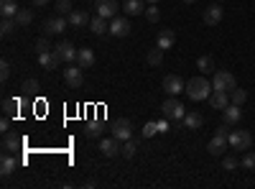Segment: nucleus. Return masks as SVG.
<instances>
[{
    "instance_id": "nucleus-3",
    "label": "nucleus",
    "mask_w": 255,
    "mask_h": 189,
    "mask_svg": "<svg viewBox=\"0 0 255 189\" xmlns=\"http://www.w3.org/2000/svg\"><path fill=\"white\" fill-rule=\"evenodd\" d=\"M212 87H215V90H222V92H232V90L238 87L235 74H232V72H225V69L215 72V79H212Z\"/></svg>"
},
{
    "instance_id": "nucleus-35",
    "label": "nucleus",
    "mask_w": 255,
    "mask_h": 189,
    "mask_svg": "<svg viewBox=\"0 0 255 189\" xmlns=\"http://www.w3.org/2000/svg\"><path fill=\"white\" fill-rule=\"evenodd\" d=\"M145 18L151 20V23H158V18H161V10H158V3H153V5H148L145 8Z\"/></svg>"
},
{
    "instance_id": "nucleus-17",
    "label": "nucleus",
    "mask_w": 255,
    "mask_h": 189,
    "mask_svg": "<svg viewBox=\"0 0 255 189\" xmlns=\"http://www.w3.org/2000/svg\"><path fill=\"white\" fill-rule=\"evenodd\" d=\"M174 44H176V33H174L171 28H163V31L158 33V38H156V46L163 49V51H166V49H171Z\"/></svg>"
},
{
    "instance_id": "nucleus-2",
    "label": "nucleus",
    "mask_w": 255,
    "mask_h": 189,
    "mask_svg": "<svg viewBox=\"0 0 255 189\" xmlns=\"http://www.w3.org/2000/svg\"><path fill=\"white\" fill-rule=\"evenodd\" d=\"M161 113H163V118L166 120H184V115H186V108H184V105H181V100L179 97H168V100H163L161 102Z\"/></svg>"
},
{
    "instance_id": "nucleus-25",
    "label": "nucleus",
    "mask_w": 255,
    "mask_h": 189,
    "mask_svg": "<svg viewBox=\"0 0 255 189\" xmlns=\"http://www.w3.org/2000/svg\"><path fill=\"white\" fill-rule=\"evenodd\" d=\"M202 123H204V118L197 113V110H191V113H186L184 115V125L189 131H197V128H202Z\"/></svg>"
},
{
    "instance_id": "nucleus-29",
    "label": "nucleus",
    "mask_w": 255,
    "mask_h": 189,
    "mask_svg": "<svg viewBox=\"0 0 255 189\" xmlns=\"http://www.w3.org/2000/svg\"><path fill=\"white\" fill-rule=\"evenodd\" d=\"M145 61H148V64H151V67H161L163 64V49H151V51H148V56H145Z\"/></svg>"
},
{
    "instance_id": "nucleus-45",
    "label": "nucleus",
    "mask_w": 255,
    "mask_h": 189,
    "mask_svg": "<svg viewBox=\"0 0 255 189\" xmlns=\"http://www.w3.org/2000/svg\"><path fill=\"white\" fill-rule=\"evenodd\" d=\"M145 3H148V5H153V3H161V0H145Z\"/></svg>"
},
{
    "instance_id": "nucleus-43",
    "label": "nucleus",
    "mask_w": 255,
    "mask_h": 189,
    "mask_svg": "<svg viewBox=\"0 0 255 189\" xmlns=\"http://www.w3.org/2000/svg\"><path fill=\"white\" fill-rule=\"evenodd\" d=\"M49 3H51V0H33V5H36V8H46Z\"/></svg>"
},
{
    "instance_id": "nucleus-32",
    "label": "nucleus",
    "mask_w": 255,
    "mask_h": 189,
    "mask_svg": "<svg viewBox=\"0 0 255 189\" xmlns=\"http://www.w3.org/2000/svg\"><path fill=\"white\" fill-rule=\"evenodd\" d=\"M135 151H138V143H135L133 138H128V141H125V146H123V156H125V159H133V156H135Z\"/></svg>"
},
{
    "instance_id": "nucleus-6",
    "label": "nucleus",
    "mask_w": 255,
    "mask_h": 189,
    "mask_svg": "<svg viewBox=\"0 0 255 189\" xmlns=\"http://www.w3.org/2000/svg\"><path fill=\"white\" fill-rule=\"evenodd\" d=\"M64 82H67V87L79 90V87H82V82H84V77H82V67H79V64H69L67 69H64Z\"/></svg>"
},
{
    "instance_id": "nucleus-31",
    "label": "nucleus",
    "mask_w": 255,
    "mask_h": 189,
    "mask_svg": "<svg viewBox=\"0 0 255 189\" xmlns=\"http://www.w3.org/2000/svg\"><path fill=\"white\" fill-rule=\"evenodd\" d=\"M18 28V23H15V18H3V23H0V33H3L5 38L8 36H13V31Z\"/></svg>"
},
{
    "instance_id": "nucleus-18",
    "label": "nucleus",
    "mask_w": 255,
    "mask_h": 189,
    "mask_svg": "<svg viewBox=\"0 0 255 189\" xmlns=\"http://www.w3.org/2000/svg\"><path fill=\"white\" fill-rule=\"evenodd\" d=\"M38 64H41V69H56L59 64H61V59L54 54V51H44V54H38Z\"/></svg>"
},
{
    "instance_id": "nucleus-28",
    "label": "nucleus",
    "mask_w": 255,
    "mask_h": 189,
    "mask_svg": "<svg viewBox=\"0 0 255 189\" xmlns=\"http://www.w3.org/2000/svg\"><path fill=\"white\" fill-rule=\"evenodd\" d=\"M102 131H105L102 120H90L87 125H84V136L87 138H97V136H102Z\"/></svg>"
},
{
    "instance_id": "nucleus-9",
    "label": "nucleus",
    "mask_w": 255,
    "mask_h": 189,
    "mask_svg": "<svg viewBox=\"0 0 255 189\" xmlns=\"http://www.w3.org/2000/svg\"><path fill=\"white\" fill-rule=\"evenodd\" d=\"M77 51H79V49H74L72 41H61V44L54 46V54H56L61 61H77Z\"/></svg>"
},
{
    "instance_id": "nucleus-38",
    "label": "nucleus",
    "mask_w": 255,
    "mask_h": 189,
    "mask_svg": "<svg viewBox=\"0 0 255 189\" xmlns=\"http://www.w3.org/2000/svg\"><path fill=\"white\" fill-rule=\"evenodd\" d=\"M240 166H243V169H255V151H248L240 159Z\"/></svg>"
},
{
    "instance_id": "nucleus-4",
    "label": "nucleus",
    "mask_w": 255,
    "mask_h": 189,
    "mask_svg": "<svg viewBox=\"0 0 255 189\" xmlns=\"http://www.w3.org/2000/svg\"><path fill=\"white\" fill-rule=\"evenodd\" d=\"M253 146V136L248 131H230V149L232 151H248Z\"/></svg>"
},
{
    "instance_id": "nucleus-42",
    "label": "nucleus",
    "mask_w": 255,
    "mask_h": 189,
    "mask_svg": "<svg viewBox=\"0 0 255 189\" xmlns=\"http://www.w3.org/2000/svg\"><path fill=\"white\" fill-rule=\"evenodd\" d=\"M8 128H10V120H8V115H5L3 120H0V131H3V133H8Z\"/></svg>"
},
{
    "instance_id": "nucleus-37",
    "label": "nucleus",
    "mask_w": 255,
    "mask_h": 189,
    "mask_svg": "<svg viewBox=\"0 0 255 189\" xmlns=\"http://www.w3.org/2000/svg\"><path fill=\"white\" fill-rule=\"evenodd\" d=\"M56 13L59 15H69L72 13V0H56Z\"/></svg>"
},
{
    "instance_id": "nucleus-15",
    "label": "nucleus",
    "mask_w": 255,
    "mask_h": 189,
    "mask_svg": "<svg viewBox=\"0 0 255 189\" xmlns=\"http://www.w3.org/2000/svg\"><path fill=\"white\" fill-rule=\"evenodd\" d=\"M209 105L215 110H225L227 105H230V92H222V90H212L209 95Z\"/></svg>"
},
{
    "instance_id": "nucleus-11",
    "label": "nucleus",
    "mask_w": 255,
    "mask_h": 189,
    "mask_svg": "<svg viewBox=\"0 0 255 189\" xmlns=\"http://www.w3.org/2000/svg\"><path fill=\"white\" fill-rule=\"evenodd\" d=\"M95 10L102 18H115L118 15V0H95Z\"/></svg>"
},
{
    "instance_id": "nucleus-46",
    "label": "nucleus",
    "mask_w": 255,
    "mask_h": 189,
    "mask_svg": "<svg viewBox=\"0 0 255 189\" xmlns=\"http://www.w3.org/2000/svg\"><path fill=\"white\" fill-rule=\"evenodd\" d=\"M184 3H189V5H191V3H197V0H184Z\"/></svg>"
},
{
    "instance_id": "nucleus-41",
    "label": "nucleus",
    "mask_w": 255,
    "mask_h": 189,
    "mask_svg": "<svg viewBox=\"0 0 255 189\" xmlns=\"http://www.w3.org/2000/svg\"><path fill=\"white\" fill-rule=\"evenodd\" d=\"M10 69H13V67H10V61H8V59L0 61V79H3V82L10 77Z\"/></svg>"
},
{
    "instance_id": "nucleus-5",
    "label": "nucleus",
    "mask_w": 255,
    "mask_h": 189,
    "mask_svg": "<svg viewBox=\"0 0 255 189\" xmlns=\"http://www.w3.org/2000/svg\"><path fill=\"white\" fill-rule=\"evenodd\" d=\"M113 136L118 138V141H128V138H133V123L128 120V118H118L115 123H113Z\"/></svg>"
},
{
    "instance_id": "nucleus-8",
    "label": "nucleus",
    "mask_w": 255,
    "mask_h": 189,
    "mask_svg": "<svg viewBox=\"0 0 255 189\" xmlns=\"http://www.w3.org/2000/svg\"><path fill=\"white\" fill-rule=\"evenodd\" d=\"M222 5L220 3H212V5H207L204 8V13H202V20H204V26H217L220 20H222Z\"/></svg>"
},
{
    "instance_id": "nucleus-24",
    "label": "nucleus",
    "mask_w": 255,
    "mask_h": 189,
    "mask_svg": "<svg viewBox=\"0 0 255 189\" xmlns=\"http://www.w3.org/2000/svg\"><path fill=\"white\" fill-rule=\"evenodd\" d=\"M18 110H20V100L18 97H5L3 100V113L8 118H18Z\"/></svg>"
},
{
    "instance_id": "nucleus-33",
    "label": "nucleus",
    "mask_w": 255,
    "mask_h": 189,
    "mask_svg": "<svg viewBox=\"0 0 255 189\" xmlns=\"http://www.w3.org/2000/svg\"><path fill=\"white\" fill-rule=\"evenodd\" d=\"M20 90H23V95H26V97H33V95L38 92V82H36V79H26Z\"/></svg>"
},
{
    "instance_id": "nucleus-26",
    "label": "nucleus",
    "mask_w": 255,
    "mask_h": 189,
    "mask_svg": "<svg viewBox=\"0 0 255 189\" xmlns=\"http://www.w3.org/2000/svg\"><path fill=\"white\" fill-rule=\"evenodd\" d=\"M123 10H125V15H138L145 10V0H125Z\"/></svg>"
},
{
    "instance_id": "nucleus-12",
    "label": "nucleus",
    "mask_w": 255,
    "mask_h": 189,
    "mask_svg": "<svg viewBox=\"0 0 255 189\" xmlns=\"http://www.w3.org/2000/svg\"><path fill=\"white\" fill-rule=\"evenodd\" d=\"M100 151H102V156H108V159H113V156L123 154L120 141H118L115 136H113V138H102V141H100Z\"/></svg>"
},
{
    "instance_id": "nucleus-21",
    "label": "nucleus",
    "mask_w": 255,
    "mask_h": 189,
    "mask_svg": "<svg viewBox=\"0 0 255 189\" xmlns=\"http://www.w3.org/2000/svg\"><path fill=\"white\" fill-rule=\"evenodd\" d=\"M90 31H92V33H97V36H102V33H110V23H108V18L95 15V18L90 20Z\"/></svg>"
},
{
    "instance_id": "nucleus-34",
    "label": "nucleus",
    "mask_w": 255,
    "mask_h": 189,
    "mask_svg": "<svg viewBox=\"0 0 255 189\" xmlns=\"http://www.w3.org/2000/svg\"><path fill=\"white\" fill-rule=\"evenodd\" d=\"M245 100H248V92H245V90H238V87H235V90L230 92V102L240 105V108H243V102H245Z\"/></svg>"
},
{
    "instance_id": "nucleus-1",
    "label": "nucleus",
    "mask_w": 255,
    "mask_h": 189,
    "mask_svg": "<svg viewBox=\"0 0 255 189\" xmlns=\"http://www.w3.org/2000/svg\"><path fill=\"white\" fill-rule=\"evenodd\" d=\"M212 82H207L204 77H191L189 82H186V95H189V100H194V102H199V100H209V95H212Z\"/></svg>"
},
{
    "instance_id": "nucleus-39",
    "label": "nucleus",
    "mask_w": 255,
    "mask_h": 189,
    "mask_svg": "<svg viewBox=\"0 0 255 189\" xmlns=\"http://www.w3.org/2000/svg\"><path fill=\"white\" fill-rule=\"evenodd\" d=\"M156 133H158V123L151 120V123L143 125V138H151V136H156Z\"/></svg>"
},
{
    "instance_id": "nucleus-40",
    "label": "nucleus",
    "mask_w": 255,
    "mask_h": 189,
    "mask_svg": "<svg viewBox=\"0 0 255 189\" xmlns=\"http://www.w3.org/2000/svg\"><path fill=\"white\" fill-rule=\"evenodd\" d=\"M33 49H36V54H44V51H51V46H49V38H46V36H44V38H38Z\"/></svg>"
},
{
    "instance_id": "nucleus-19",
    "label": "nucleus",
    "mask_w": 255,
    "mask_h": 189,
    "mask_svg": "<svg viewBox=\"0 0 255 189\" xmlns=\"http://www.w3.org/2000/svg\"><path fill=\"white\" fill-rule=\"evenodd\" d=\"M15 169H18V161H15V156L5 151V154H3V159H0V174H3V177H10Z\"/></svg>"
},
{
    "instance_id": "nucleus-30",
    "label": "nucleus",
    "mask_w": 255,
    "mask_h": 189,
    "mask_svg": "<svg viewBox=\"0 0 255 189\" xmlns=\"http://www.w3.org/2000/svg\"><path fill=\"white\" fill-rule=\"evenodd\" d=\"M33 20V13L28 10V8H20L18 10V15H15V23H18V28H26L28 23Z\"/></svg>"
},
{
    "instance_id": "nucleus-23",
    "label": "nucleus",
    "mask_w": 255,
    "mask_h": 189,
    "mask_svg": "<svg viewBox=\"0 0 255 189\" xmlns=\"http://www.w3.org/2000/svg\"><path fill=\"white\" fill-rule=\"evenodd\" d=\"M18 3H15V0H0V15H3V18H15L18 15Z\"/></svg>"
},
{
    "instance_id": "nucleus-13",
    "label": "nucleus",
    "mask_w": 255,
    "mask_h": 189,
    "mask_svg": "<svg viewBox=\"0 0 255 189\" xmlns=\"http://www.w3.org/2000/svg\"><path fill=\"white\" fill-rule=\"evenodd\" d=\"M67 23H69V20H64L61 15H56V18H49V20H44V33H46V36L64 33V31H67Z\"/></svg>"
},
{
    "instance_id": "nucleus-10",
    "label": "nucleus",
    "mask_w": 255,
    "mask_h": 189,
    "mask_svg": "<svg viewBox=\"0 0 255 189\" xmlns=\"http://www.w3.org/2000/svg\"><path fill=\"white\" fill-rule=\"evenodd\" d=\"M110 33H113L115 38H125L128 33H130V20L115 15V18L110 20Z\"/></svg>"
},
{
    "instance_id": "nucleus-14",
    "label": "nucleus",
    "mask_w": 255,
    "mask_h": 189,
    "mask_svg": "<svg viewBox=\"0 0 255 189\" xmlns=\"http://www.w3.org/2000/svg\"><path fill=\"white\" fill-rule=\"evenodd\" d=\"M240 118H243V110H240V105H235V102H230L227 108L222 110V123H227V125L240 123Z\"/></svg>"
},
{
    "instance_id": "nucleus-27",
    "label": "nucleus",
    "mask_w": 255,
    "mask_h": 189,
    "mask_svg": "<svg viewBox=\"0 0 255 189\" xmlns=\"http://www.w3.org/2000/svg\"><path fill=\"white\" fill-rule=\"evenodd\" d=\"M197 69L202 72V74H215L217 69H215V59L212 56H199L197 59Z\"/></svg>"
},
{
    "instance_id": "nucleus-44",
    "label": "nucleus",
    "mask_w": 255,
    "mask_h": 189,
    "mask_svg": "<svg viewBox=\"0 0 255 189\" xmlns=\"http://www.w3.org/2000/svg\"><path fill=\"white\" fill-rule=\"evenodd\" d=\"M168 131V123L166 120H158V133H166Z\"/></svg>"
},
{
    "instance_id": "nucleus-20",
    "label": "nucleus",
    "mask_w": 255,
    "mask_h": 189,
    "mask_svg": "<svg viewBox=\"0 0 255 189\" xmlns=\"http://www.w3.org/2000/svg\"><path fill=\"white\" fill-rule=\"evenodd\" d=\"M77 64L82 69H92L95 67V51L92 49H79L77 51Z\"/></svg>"
},
{
    "instance_id": "nucleus-7",
    "label": "nucleus",
    "mask_w": 255,
    "mask_h": 189,
    "mask_svg": "<svg viewBox=\"0 0 255 189\" xmlns=\"http://www.w3.org/2000/svg\"><path fill=\"white\" fill-rule=\"evenodd\" d=\"M186 90V82L179 77V74H168V77H163V92L166 95H179V92H184Z\"/></svg>"
},
{
    "instance_id": "nucleus-22",
    "label": "nucleus",
    "mask_w": 255,
    "mask_h": 189,
    "mask_svg": "<svg viewBox=\"0 0 255 189\" xmlns=\"http://www.w3.org/2000/svg\"><path fill=\"white\" fill-rule=\"evenodd\" d=\"M67 20H69V26H72V28H82V26H87V23H90V18H87V13H84V10H72Z\"/></svg>"
},
{
    "instance_id": "nucleus-36",
    "label": "nucleus",
    "mask_w": 255,
    "mask_h": 189,
    "mask_svg": "<svg viewBox=\"0 0 255 189\" xmlns=\"http://www.w3.org/2000/svg\"><path fill=\"white\" fill-rule=\"evenodd\" d=\"M238 166H240V159L238 156H225L222 159V169L225 172H232V169H238Z\"/></svg>"
},
{
    "instance_id": "nucleus-16",
    "label": "nucleus",
    "mask_w": 255,
    "mask_h": 189,
    "mask_svg": "<svg viewBox=\"0 0 255 189\" xmlns=\"http://www.w3.org/2000/svg\"><path fill=\"white\" fill-rule=\"evenodd\" d=\"M20 149H23V138L8 131V133H5V138H3V151L15 154V151H20Z\"/></svg>"
}]
</instances>
